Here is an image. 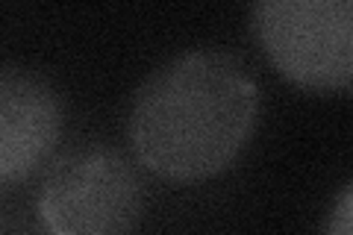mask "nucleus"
<instances>
[{
	"label": "nucleus",
	"instance_id": "f257e3e1",
	"mask_svg": "<svg viewBox=\"0 0 353 235\" xmlns=\"http://www.w3.org/2000/svg\"><path fill=\"white\" fill-rule=\"evenodd\" d=\"M259 124V85L239 56L189 50L139 85L127 139L136 162L165 183H201L233 165Z\"/></svg>",
	"mask_w": 353,
	"mask_h": 235
},
{
	"label": "nucleus",
	"instance_id": "f03ea898",
	"mask_svg": "<svg viewBox=\"0 0 353 235\" xmlns=\"http://www.w3.org/2000/svg\"><path fill=\"white\" fill-rule=\"evenodd\" d=\"M36 212L50 235H130L145 212V183L127 153L85 141L48 165Z\"/></svg>",
	"mask_w": 353,
	"mask_h": 235
},
{
	"label": "nucleus",
	"instance_id": "7ed1b4c3",
	"mask_svg": "<svg viewBox=\"0 0 353 235\" xmlns=\"http://www.w3.org/2000/svg\"><path fill=\"white\" fill-rule=\"evenodd\" d=\"M250 30L285 80L306 92H353V0H265Z\"/></svg>",
	"mask_w": 353,
	"mask_h": 235
},
{
	"label": "nucleus",
	"instance_id": "20e7f679",
	"mask_svg": "<svg viewBox=\"0 0 353 235\" xmlns=\"http://www.w3.org/2000/svg\"><path fill=\"white\" fill-rule=\"evenodd\" d=\"M62 136V100L41 71L6 65L0 71V183L30 180Z\"/></svg>",
	"mask_w": 353,
	"mask_h": 235
},
{
	"label": "nucleus",
	"instance_id": "39448f33",
	"mask_svg": "<svg viewBox=\"0 0 353 235\" xmlns=\"http://www.w3.org/2000/svg\"><path fill=\"white\" fill-rule=\"evenodd\" d=\"M321 235H353V183L336 197Z\"/></svg>",
	"mask_w": 353,
	"mask_h": 235
}]
</instances>
